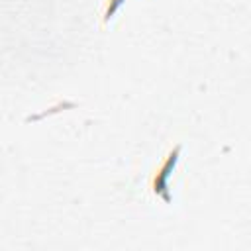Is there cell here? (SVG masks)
Segmentation results:
<instances>
[{
  "instance_id": "6da1fadb",
  "label": "cell",
  "mask_w": 251,
  "mask_h": 251,
  "mask_svg": "<svg viewBox=\"0 0 251 251\" xmlns=\"http://www.w3.org/2000/svg\"><path fill=\"white\" fill-rule=\"evenodd\" d=\"M176 155H178V147L169 155V159L163 163V169L157 173V176H155V180H153V190L159 192V194H163L165 198H169V194L165 192V190H167V178H169V173H171L173 165L176 163Z\"/></svg>"
},
{
  "instance_id": "7a4b0ae2",
  "label": "cell",
  "mask_w": 251,
  "mask_h": 251,
  "mask_svg": "<svg viewBox=\"0 0 251 251\" xmlns=\"http://www.w3.org/2000/svg\"><path fill=\"white\" fill-rule=\"evenodd\" d=\"M120 4H122V0H110V4H108V8H106V16H104V20H110L112 14L118 10Z\"/></svg>"
}]
</instances>
